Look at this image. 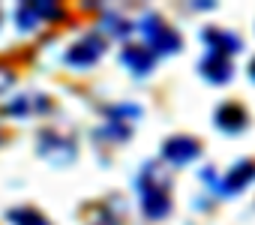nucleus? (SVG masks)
<instances>
[{
	"mask_svg": "<svg viewBox=\"0 0 255 225\" xmlns=\"http://www.w3.org/2000/svg\"><path fill=\"white\" fill-rule=\"evenodd\" d=\"M249 75H252V81H255V60L249 63Z\"/></svg>",
	"mask_w": 255,
	"mask_h": 225,
	"instance_id": "nucleus-16",
	"label": "nucleus"
},
{
	"mask_svg": "<svg viewBox=\"0 0 255 225\" xmlns=\"http://www.w3.org/2000/svg\"><path fill=\"white\" fill-rule=\"evenodd\" d=\"M120 57H123V63L129 66L135 75H147L153 69V60H156V54L150 48H144V45H126Z\"/></svg>",
	"mask_w": 255,
	"mask_h": 225,
	"instance_id": "nucleus-11",
	"label": "nucleus"
},
{
	"mask_svg": "<svg viewBox=\"0 0 255 225\" xmlns=\"http://www.w3.org/2000/svg\"><path fill=\"white\" fill-rule=\"evenodd\" d=\"M216 126L222 129V132H240L243 126H246V111H243V105H237V102H225V105H219L216 108Z\"/></svg>",
	"mask_w": 255,
	"mask_h": 225,
	"instance_id": "nucleus-10",
	"label": "nucleus"
},
{
	"mask_svg": "<svg viewBox=\"0 0 255 225\" xmlns=\"http://www.w3.org/2000/svg\"><path fill=\"white\" fill-rule=\"evenodd\" d=\"M51 18H60V6H54V3H21L18 9H15V24L21 27V30H33L39 21H51Z\"/></svg>",
	"mask_w": 255,
	"mask_h": 225,
	"instance_id": "nucleus-5",
	"label": "nucleus"
},
{
	"mask_svg": "<svg viewBox=\"0 0 255 225\" xmlns=\"http://www.w3.org/2000/svg\"><path fill=\"white\" fill-rule=\"evenodd\" d=\"M9 219H12V225H51L42 213H36V210H30V207L12 210V213H9Z\"/></svg>",
	"mask_w": 255,
	"mask_h": 225,
	"instance_id": "nucleus-13",
	"label": "nucleus"
},
{
	"mask_svg": "<svg viewBox=\"0 0 255 225\" xmlns=\"http://www.w3.org/2000/svg\"><path fill=\"white\" fill-rule=\"evenodd\" d=\"M138 201L147 219H162L171 210V198H168V183L159 177V171L153 165H147L138 177Z\"/></svg>",
	"mask_w": 255,
	"mask_h": 225,
	"instance_id": "nucleus-1",
	"label": "nucleus"
},
{
	"mask_svg": "<svg viewBox=\"0 0 255 225\" xmlns=\"http://www.w3.org/2000/svg\"><path fill=\"white\" fill-rule=\"evenodd\" d=\"M252 180H255V162L243 159V162H237V165L228 171V177L219 183V192H222V195H237V192H243Z\"/></svg>",
	"mask_w": 255,
	"mask_h": 225,
	"instance_id": "nucleus-7",
	"label": "nucleus"
},
{
	"mask_svg": "<svg viewBox=\"0 0 255 225\" xmlns=\"http://www.w3.org/2000/svg\"><path fill=\"white\" fill-rule=\"evenodd\" d=\"M9 84H12V72H9L6 66H0V93H3Z\"/></svg>",
	"mask_w": 255,
	"mask_h": 225,
	"instance_id": "nucleus-15",
	"label": "nucleus"
},
{
	"mask_svg": "<svg viewBox=\"0 0 255 225\" xmlns=\"http://www.w3.org/2000/svg\"><path fill=\"white\" fill-rule=\"evenodd\" d=\"M39 156L51 159L54 165H63V162H72L75 150H72V144H69L66 138H60V135H54V132H45V135L39 138Z\"/></svg>",
	"mask_w": 255,
	"mask_h": 225,
	"instance_id": "nucleus-6",
	"label": "nucleus"
},
{
	"mask_svg": "<svg viewBox=\"0 0 255 225\" xmlns=\"http://www.w3.org/2000/svg\"><path fill=\"white\" fill-rule=\"evenodd\" d=\"M141 33H144L153 54H177L180 51V33L174 27H168L159 15H144L141 18Z\"/></svg>",
	"mask_w": 255,
	"mask_h": 225,
	"instance_id": "nucleus-2",
	"label": "nucleus"
},
{
	"mask_svg": "<svg viewBox=\"0 0 255 225\" xmlns=\"http://www.w3.org/2000/svg\"><path fill=\"white\" fill-rule=\"evenodd\" d=\"M105 24H108V33H114V36H126V33L132 30L129 24H126L123 18H117V15H108V18H105Z\"/></svg>",
	"mask_w": 255,
	"mask_h": 225,
	"instance_id": "nucleus-14",
	"label": "nucleus"
},
{
	"mask_svg": "<svg viewBox=\"0 0 255 225\" xmlns=\"http://www.w3.org/2000/svg\"><path fill=\"white\" fill-rule=\"evenodd\" d=\"M201 39L207 42V48H210L213 54H225V57H231V54H237V51L243 48L240 36H234V33H228V30H219V27H207V30L201 33Z\"/></svg>",
	"mask_w": 255,
	"mask_h": 225,
	"instance_id": "nucleus-8",
	"label": "nucleus"
},
{
	"mask_svg": "<svg viewBox=\"0 0 255 225\" xmlns=\"http://www.w3.org/2000/svg\"><path fill=\"white\" fill-rule=\"evenodd\" d=\"M231 57H225V54H213V51H207L204 54V60H201V75L207 78V81H213V84H225L228 78H231Z\"/></svg>",
	"mask_w": 255,
	"mask_h": 225,
	"instance_id": "nucleus-9",
	"label": "nucleus"
},
{
	"mask_svg": "<svg viewBox=\"0 0 255 225\" xmlns=\"http://www.w3.org/2000/svg\"><path fill=\"white\" fill-rule=\"evenodd\" d=\"M102 51H105L102 36L87 33V36H81L75 45L66 48V63H69V66H93V63L102 57Z\"/></svg>",
	"mask_w": 255,
	"mask_h": 225,
	"instance_id": "nucleus-3",
	"label": "nucleus"
},
{
	"mask_svg": "<svg viewBox=\"0 0 255 225\" xmlns=\"http://www.w3.org/2000/svg\"><path fill=\"white\" fill-rule=\"evenodd\" d=\"M45 108H48L45 96H21L15 105H6L3 111L6 114H30V111H45Z\"/></svg>",
	"mask_w": 255,
	"mask_h": 225,
	"instance_id": "nucleus-12",
	"label": "nucleus"
},
{
	"mask_svg": "<svg viewBox=\"0 0 255 225\" xmlns=\"http://www.w3.org/2000/svg\"><path fill=\"white\" fill-rule=\"evenodd\" d=\"M198 153H201V147H198V141L189 138V135H174V138H168V141L162 144V156H165V162H171V165H189V162L198 159Z\"/></svg>",
	"mask_w": 255,
	"mask_h": 225,
	"instance_id": "nucleus-4",
	"label": "nucleus"
}]
</instances>
